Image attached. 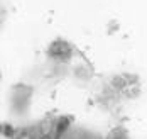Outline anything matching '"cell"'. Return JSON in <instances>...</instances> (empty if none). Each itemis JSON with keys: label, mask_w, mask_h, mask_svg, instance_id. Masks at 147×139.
Here are the masks:
<instances>
[{"label": "cell", "mask_w": 147, "mask_h": 139, "mask_svg": "<svg viewBox=\"0 0 147 139\" xmlns=\"http://www.w3.org/2000/svg\"><path fill=\"white\" fill-rule=\"evenodd\" d=\"M71 117L69 115H61L58 117L56 121H54V131H53V139H59V136L69 127V124H71Z\"/></svg>", "instance_id": "obj_3"}, {"label": "cell", "mask_w": 147, "mask_h": 139, "mask_svg": "<svg viewBox=\"0 0 147 139\" xmlns=\"http://www.w3.org/2000/svg\"><path fill=\"white\" fill-rule=\"evenodd\" d=\"M12 139H42V131H41V125L34 127H22L15 132V136Z\"/></svg>", "instance_id": "obj_2"}, {"label": "cell", "mask_w": 147, "mask_h": 139, "mask_svg": "<svg viewBox=\"0 0 147 139\" xmlns=\"http://www.w3.org/2000/svg\"><path fill=\"white\" fill-rule=\"evenodd\" d=\"M105 139H130V138H129V134L123 127H117V129H112Z\"/></svg>", "instance_id": "obj_4"}, {"label": "cell", "mask_w": 147, "mask_h": 139, "mask_svg": "<svg viewBox=\"0 0 147 139\" xmlns=\"http://www.w3.org/2000/svg\"><path fill=\"white\" fill-rule=\"evenodd\" d=\"M2 132H3V136H7V138H14V136H15V132H14V129H12V125H10V124H3Z\"/></svg>", "instance_id": "obj_5"}, {"label": "cell", "mask_w": 147, "mask_h": 139, "mask_svg": "<svg viewBox=\"0 0 147 139\" xmlns=\"http://www.w3.org/2000/svg\"><path fill=\"white\" fill-rule=\"evenodd\" d=\"M47 54L58 61H69L73 56V46L66 39H54L47 47Z\"/></svg>", "instance_id": "obj_1"}]
</instances>
